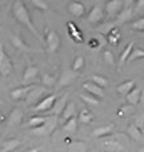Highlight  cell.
<instances>
[{"label":"cell","mask_w":144,"mask_h":152,"mask_svg":"<svg viewBox=\"0 0 144 152\" xmlns=\"http://www.w3.org/2000/svg\"><path fill=\"white\" fill-rule=\"evenodd\" d=\"M76 77H77V74H76L73 70H66V71H63V72L61 74L60 79L57 80V88L67 86V85H70Z\"/></svg>","instance_id":"9"},{"label":"cell","mask_w":144,"mask_h":152,"mask_svg":"<svg viewBox=\"0 0 144 152\" xmlns=\"http://www.w3.org/2000/svg\"><path fill=\"white\" fill-rule=\"evenodd\" d=\"M13 72V62L10 57L4 50L3 45H0V75L7 77Z\"/></svg>","instance_id":"3"},{"label":"cell","mask_w":144,"mask_h":152,"mask_svg":"<svg viewBox=\"0 0 144 152\" xmlns=\"http://www.w3.org/2000/svg\"><path fill=\"white\" fill-rule=\"evenodd\" d=\"M42 84L47 88H53L57 84V77L55 75H49V74H44L42 76Z\"/></svg>","instance_id":"34"},{"label":"cell","mask_w":144,"mask_h":152,"mask_svg":"<svg viewBox=\"0 0 144 152\" xmlns=\"http://www.w3.org/2000/svg\"><path fill=\"white\" fill-rule=\"evenodd\" d=\"M22 141L18 138H12V140H7L4 143L1 145L0 152H12L14 150H17L18 147H20Z\"/></svg>","instance_id":"21"},{"label":"cell","mask_w":144,"mask_h":152,"mask_svg":"<svg viewBox=\"0 0 144 152\" xmlns=\"http://www.w3.org/2000/svg\"><path fill=\"white\" fill-rule=\"evenodd\" d=\"M114 131V124L110 123V124H106V126H103V127H97L96 129L92 131V137H96V138H105V137L110 136Z\"/></svg>","instance_id":"16"},{"label":"cell","mask_w":144,"mask_h":152,"mask_svg":"<svg viewBox=\"0 0 144 152\" xmlns=\"http://www.w3.org/2000/svg\"><path fill=\"white\" fill-rule=\"evenodd\" d=\"M105 42H108V41H105L104 39V37L101 36V34H99V36H96V37H94V38H91V41L89 42V46L91 47V48H100Z\"/></svg>","instance_id":"35"},{"label":"cell","mask_w":144,"mask_h":152,"mask_svg":"<svg viewBox=\"0 0 144 152\" xmlns=\"http://www.w3.org/2000/svg\"><path fill=\"white\" fill-rule=\"evenodd\" d=\"M73 117H76V107L72 102H68L67 105L65 107L63 112H62V114H61V119L65 123V122H67L68 119H71V118H73Z\"/></svg>","instance_id":"22"},{"label":"cell","mask_w":144,"mask_h":152,"mask_svg":"<svg viewBox=\"0 0 144 152\" xmlns=\"http://www.w3.org/2000/svg\"><path fill=\"white\" fill-rule=\"evenodd\" d=\"M57 124H58V117L49 115L47 118V121L44 122V124H42L38 128H32L31 133L37 137H48L55 132Z\"/></svg>","instance_id":"2"},{"label":"cell","mask_w":144,"mask_h":152,"mask_svg":"<svg viewBox=\"0 0 144 152\" xmlns=\"http://www.w3.org/2000/svg\"><path fill=\"white\" fill-rule=\"evenodd\" d=\"M139 105L144 108V90H142V94H140V100H139Z\"/></svg>","instance_id":"43"},{"label":"cell","mask_w":144,"mask_h":152,"mask_svg":"<svg viewBox=\"0 0 144 152\" xmlns=\"http://www.w3.org/2000/svg\"><path fill=\"white\" fill-rule=\"evenodd\" d=\"M82 88H84V90H86L87 91V94H90V95H92V96H95V98H97V99H101V98H104V95H105V93H104V89L103 88H100V86H97L96 84H94V83H84V85H82Z\"/></svg>","instance_id":"14"},{"label":"cell","mask_w":144,"mask_h":152,"mask_svg":"<svg viewBox=\"0 0 144 152\" xmlns=\"http://www.w3.org/2000/svg\"><path fill=\"white\" fill-rule=\"evenodd\" d=\"M134 88H135V83H134L133 80H127V81H124V83L118 85V86H116V91L119 94L124 95V96H127V95L130 93Z\"/></svg>","instance_id":"23"},{"label":"cell","mask_w":144,"mask_h":152,"mask_svg":"<svg viewBox=\"0 0 144 152\" xmlns=\"http://www.w3.org/2000/svg\"><path fill=\"white\" fill-rule=\"evenodd\" d=\"M104 19V10L103 8H100L99 5H95L91 8V10L87 14V20L91 24H97Z\"/></svg>","instance_id":"11"},{"label":"cell","mask_w":144,"mask_h":152,"mask_svg":"<svg viewBox=\"0 0 144 152\" xmlns=\"http://www.w3.org/2000/svg\"><path fill=\"white\" fill-rule=\"evenodd\" d=\"M92 119H94V115L89 109H82L79 114V121L82 123V124H89V123L92 122Z\"/></svg>","instance_id":"31"},{"label":"cell","mask_w":144,"mask_h":152,"mask_svg":"<svg viewBox=\"0 0 144 152\" xmlns=\"http://www.w3.org/2000/svg\"><path fill=\"white\" fill-rule=\"evenodd\" d=\"M62 129L67 133H75L77 131V117H73L68 119L67 122L63 123V127H62Z\"/></svg>","instance_id":"29"},{"label":"cell","mask_w":144,"mask_h":152,"mask_svg":"<svg viewBox=\"0 0 144 152\" xmlns=\"http://www.w3.org/2000/svg\"><path fill=\"white\" fill-rule=\"evenodd\" d=\"M47 118L48 117H44V115H34V117H31L29 119H28L27 122V124L28 127L31 128H38V127H41L42 124H44V122L47 121Z\"/></svg>","instance_id":"26"},{"label":"cell","mask_w":144,"mask_h":152,"mask_svg":"<svg viewBox=\"0 0 144 152\" xmlns=\"http://www.w3.org/2000/svg\"><path fill=\"white\" fill-rule=\"evenodd\" d=\"M133 48H134V42H130V43H128L125 46V48H124V51L121 52V55H120V58H119V65L120 66H123L128 61V58H129V56H130Z\"/></svg>","instance_id":"28"},{"label":"cell","mask_w":144,"mask_h":152,"mask_svg":"<svg viewBox=\"0 0 144 152\" xmlns=\"http://www.w3.org/2000/svg\"><path fill=\"white\" fill-rule=\"evenodd\" d=\"M56 100H57V95H55V94L47 95V96L43 98L38 104H36L33 110L34 112H49Z\"/></svg>","instance_id":"7"},{"label":"cell","mask_w":144,"mask_h":152,"mask_svg":"<svg viewBox=\"0 0 144 152\" xmlns=\"http://www.w3.org/2000/svg\"><path fill=\"white\" fill-rule=\"evenodd\" d=\"M132 14H133V10L130 8H125V9H123L121 12H120L119 14H118V18H116V20H115V23H125V22H128L129 19L132 18Z\"/></svg>","instance_id":"30"},{"label":"cell","mask_w":144,"mask_h":152,"mask_svg":"<svg viewBox=\"0 0 144 152\" xmlns=\"http://www.w3.org/2000/svg\"><path fill=\"white\" fill-rule=\"evenodd\" d=\"M140 58H144V50H142V48H135V47H134L127 62H133V61L140 60Z\"/></svg>","instance_id":"36"},{"label":"cell","mask_w":144,"mask_h":152,"mask_svg":"<svg viewBox=\"0 0 144 152\" xmlns=\"http://www.w3.org/2000/svg\"><path fill=\"white\" fill-rule=\"evenodd\" d=\"M10 42H12V45L15 47V48L20 50V51H32V48L28 46V43H25V42H24L22 38L19 36H17V34H12L10 36Z\"/></svg>","instance_id":"24"},{"label":"cell","mask_w":144,"mask_h":152,"mask_svg":"<svg viewBox=\"0 0 144 152\" xmlns=\"http://www.w3.org/2000/svg\"><path fill=\"white\" fill-rule=\"evenodd\" d=\"M140 94H142V89H139V88H137V86L134 88L132 91L125 96L129 105H133V107L139 105V100H140Z\"/></svg>","instance_id":"20"},{"label":"cell","mask_w":144,"mask_h":152,"mask_svg":"<svg viewBox=\"0 0 144 152\" xmlns=\"http://www.w3.org/2000/svg\"><path fill=\"white\" fill-rule=\"evenodd\" d=\"M12 12H13L14 18H15L22 26H24V27L27 28V29H29V31H31L33 34H34L41 42H44V39H43L42 36H41L39 31L37 29L34 24H33L32 18H31V14H29V12H28L27 7L24 5V3L22 1V0H15V1L13 3Z\"/></svg>","instance_id":"1"},{"label":"cell","mask_w":144,"mask_h":152,"mask_svg":"<svg viewBox=\"0 0 144 152\" xmlns=\"http://www.w3.org/2000/svg\"><path fill=\"white\" fill-rule=\"evenodd\" d=\"M127 133H128V136L130 137L133 141H135V142H140V141L144 140V137L142 134V129H140V128H138L135 124H134V123L128 124Z\"/></svg>","instance_id":"17"},{"label":"cell","mask_w":144,"mask_h":152,"mask_svg":"<svg viewBox=\"0 0 144 152\" xmlns=\"http://www.w3.org/2000/svg\"><path fill=\"white\" fill-rule=\"evenodd\" d=\"M142 134H143V137H144V126L142 127Z\"/></svg>","instance_id":"48"},{"label":"cell","mask_w":144,"mask_h":152,"mask_svg":"<svg viewBox=\"0 0 144 152\" xmlns=\"http://www.w3.org/2000/svg\"><path fill=\"white\" fill-rule=\"evenodd\" d=\"M103 146L109 152H124L125 151L124 145L120 143L114 136H108L105 140H103Z\"/></svg>","instance_id":"6"},{"label":"cell","mask_w":144,"mask_h":152,"mask_svg":"<svg viewBox=\"0 0 144 152\" xmlns=\"http://www.w3.org/2000/svg\"><path fill=\"white\" fill-rule=\"evenodd\" d=\"M46 93H47V90L44 86H34L29 91V94L27 95L25 104L27 105H34V104H38L43 98H44Z\"/></svg>","instance_id":"5"},{"label":"cell","mask_w":144,"mask_h":152,"mask_svg":"<svg viewBox=\"0 0 144 152\" xmlns=\"http://www.w3.org/2000/svg\"><path fill=\"white\" fill-rule=\"evenodd\" d=\"M104 60H105V62L109 64V65H111V66L115 65V57H114L111 51H105L104 52Z\"/></svg>","instance_id":"40"},{"label":"cell","mask_w":144,"mask_h":152,"mask_svg":"<svg viewBox=\"0 0 144 152\" xmlns=\"http://www.w3.org/2000/svg\"><path fill=\"white\" fill-rule=\"evenodd\" d=\"M133 123H134V124H135L138 128H140V129H142V127L144 126V113L138 114V115L135 117V121H134Z\"/></svg>","instance_id":"41"},{"label":"cell","mask_w":144,"mask_h":152,"mask_svg":"<svg viewBox=\"0 0 144 152\" xmlns=\"http://www.w3.org/2000/svg\"><path fill=\"white\" fill-rule=\"evenodd\" d=\"M46 46H47V51L49 53H56L60 50L61 46V38L58 36V33L56 31H47L46 34Z\"/></svg>","instance_id":"4"},{"label":"cell","mask_w":144,"mask_h":152,"mask_svg":"<svg viewBox=\"0 0 144 152\" xmlns=\"http://www.w3.org/2000/svg\"><path fill=\"white\" fill-rule=\"evenodd\" d=\"M142 37H143V38H144V32H143V33H142Z\"/></svg>","instance_id":"50"},{"label":"cell","mask_w":144,"mask_h":152,"mask_svg":"<svg viewBox=\"0 0 144 152\" xmlns=\"http://www.w3.org/2000/svg\"><path fill=\"white\" fill-rule=\"evenodd\" d=\"M39 151H41L39 147H34V148H29V150H27L24 152H39Z\"/></svg>","instance_id":"44"},{"label":"cell","mask_w":144,"mask_h":152,"mask_svg":"<svg viewBox=\"0 0 144 152\" xmlns=\"http://www.w3.org/2000/svg\"><path fill=\"white\" fill-rule=\"evenodd\" d=\"M80 98H81V100L89 107H97L99 105V99L90 94H80Z\"/></svg>","instance_id":"32"},{"label":"cell","mask_w":144,"mask_h":152,"mask_svg":"<svg viewBox=\"0 0 144 152\" xmlns=\"http://www.w3.org/2000/svg\"><path fill=\"white\" fill-rule=\"evenodd\" d=\"M3 105V100H1V99H0V107H1Z\"/></svg>","instance_id":"49"},{"label":"cell","mask_w":144,"mask_h":152,"mask_svg":"<svg viewBox=\"0 0 144 152\" xmlns=\"http://www.w3.org/2000/svg\"><path fill=\"white\" fill-rule=\"evenodd\" d=\"M134 1H137V0H125V5H130Z\"/></svg>","instance_id":"46"},{"label":"cell","mask_w":144,"mask_h":152,"mask_svg":"<svg viewBox=\"0 0 144 152\" xmlns=\"http://www.w3.org/2000/svg\"><path fill=\"white\" fill-rule=\"evenodd\" d=\"M5 119H7V117L4 115V114H3L1 112H0V124H3L4 121H5Z\"/></svg>","instance_id":"45"},{"label":"cell","mask_w":144,"mask_h":152,"mask_svg":"<svg viewBox=\"0 0 144 152\" xmlns=\"http://www.w3.org/2000/svg\"><path fill=\"white\" fill-rule=\"evenodd\" d=\"M91 83L96 84L97 86L105 89L109 85V80L105 77V76H101V75H92L91 76Z\"/></svg>","instance_id":"33"},{"label":"cell","mask_w":144,"mask_h":152,"mask_svg":"<svg viewBox=\"0 0 144 152\" xmlns=\"http://www.w3.org/2000/svg\"><path fill=\"white\" fill-rule=\"evenodd\" d=\"M120 38H121V33H120L118 27H115V28H113V29L109 32V34H108V42L111 46H116L119 42H120Z\"/></svg>","instance_id":"27"},{"label":"cell","mask_w":144,"mask_h":152,"mask_svg":"<svg viewBox=\"0 0 144 152\" xmlns=\"http://www.w3.org/2000/svg\"><path fill=\"white\" fill-rule=\"evenodd\" d=\"M70 152H87V143L84 141H73L68 143Z\"/></svg>","instance_id":"25"},{"label":"cell","mask_w":144,"mask_h":152,"mask_svg":"<svg viewBox=\"0 0 144 152\" xmlns=\"http://www.w3.org/2000/svg\"><path fill=\"white\" fill-rule=\"evenodd\" d=\"M105 10L109 15H116L123 10V1L121 0H108L105 3Z\"/></svg>","instance_id":"12"},{"label":"cell","mask_w":144,"mask_h":152,"mask_svg":"<svg viewBox=\"0 0 144 152\" xmlns=\"http://www.w3.org/2000/svg\"><path fill=\"white\" fill-rule=\"evenodd\" d=\"M29 1L32 3L33 7L39 9V10H43V12L48 10V4H47L46 0H29Z\"/></svg>","instance_id":"39"},{"label":"cell","mask_w":144,"mask_h":152,"mask_svg":"<svg viewBox=\"0 0 144 152\" xmlns=\"http://www.w3.org/2000/svg\"><path fill=\"white\" fill-rule=\"evenodd\" d=\"M106 1H108V0H106Z\"/></svg>","instance_id":"52"},{"label":"cell","mask_w":144,"mask_h":152,"mask_svg":"<svg viewBox=\"0 0 144 152\" xmlns=\"http://www.w3.org/2000/svg\"><path fill=\"white\" fill-rule=\"evenodd\" d=\"M23 119V113L20 109H13V110L10 112V114L8 115V126L9 127H13V126H18L19 123L22 122Z\"/></svg>","instance_id":"19"},{"label":"cell","mask_w":144,"mask_h":152,"mask_svg":"<svg viewBox=\"0 0 144 152\" xmlns=\"http://www.w3.org/2000/svg\"><path fill=\"white\" fill-rule=\"evenodd\" d=\"M67 29H68V34L71 36V38L73 39L75 42H77V43H81V42L84 41L82 38V33L80 32V29L73 22H68L67 23Z\"/></svg>","instance_id":"18"},{"label":"cell","mask_w":144,"mask_h":152,"mask_svg":"<svg viewBox=\"0 0 144 152\" xmlns=\"http://www.w3.org/2000/svg\"><path fill=\"white\" fill-rule=\"evenodd\" d=\"M132 28L134 31L143 33L144 32V17H140L139 19H137V20H134L132 23Z\"/></svg>","instance_id":"38"},{"label":"cell","mask_w":144,"mask_h":152,"mask_svg":"<svg viewBox=\"0 0 144 152\" xmlns=\"http://www.w3.org/2000/svg\"><path fill=\"white\" fill-rule=\"evenodd\" d=\"M144 9V0H137V4H135V10L137 12H140Z\"/></svg>","instance_id":"42"},{"label":"cell","mask_w":144,"mask_h":152,"mask_svg":"<svg viewBox=\"0 0 144 152\" xmlns=\"http://www.w3.org/2000/svg\"><path fill=\"white\" fill-rule=\"evenodd\" d=\"M36 85H27V86H20V88H17L10 91V98L13 99V100H23V99L27 98V95L29 94L31 90L34 88Z\"/></svg>","instance_id":"10"},{"label":"cell","mask_w":144,"mask_h":152,"mask_svg":"<svg viewBox=\"0 0 144 152\" xmlns=\"http://www.w3.org/2000/svg\"><path fill=\"white\" fill-rule=\"evenodd\" d=\"M84 66H85V58L82 56H77L73 60V62H72V70H73L75 72H77V71H80Z\"/></svg>","instance_id":"37"},{"label":"cell","mask_w":144,"mask_h":152,"mask_svg":"<svg viewBox=\"0 0 144 152\" xmlns=\"http://www.w3.org/2000/svg\"><path fill=\"white\" fill-rule=\"evenodd\" d=\"M67 10L70 12V14H72L76 18L82 17L86 13V8L81 1H77V0H71L67 4Z\"/></svg>","instance_id":"8"},{"label":"cell","mask_w":144,"mask_h":152,"mask_svg":"<svg viewBox=\"0 0 144 152\" xmlns=\"http://www.w3.org/2000/svg\"><path fill=\"white\" fill-rule=\"evenodd\" d=\"M138 152H144V146H143V147H142V148H140V150H139Z\"/></svg>","instance_id":"47"},{"label":"cell","mask_w":144,"mask_h":152,"mask_svg":"<svg viewBox=\"0 0 144 152\" xmlns=\"http://www.w3.org/2000/svg\"><path fill=\"white\" fill-rule=\"evenodd\" d=\"M67 103H68V100H67V95H63L62 98L57 99V100L55 102V104H53V107L51 108L49 114L51 115H55V117H61L65 107L67 105Z\"/></svg>","instance_id":"13"},{"label":"cell","mask_w":144,"mask_h":152,"mask_svg":"<svg viewBox=\"0 0 144 152\" xmlns=\"http://www.w3.org/2000/svg\"><path fill=\"white\" fill-rule=\"evenodd\" d=\"M142 50H144V45H143V46H142Z\"/></svg>","instance_id":"51"},{"label":"cell","mask_w":144,"mask_h":152,"mask_svg":"<svg viewBox=\"0 0 144 152\" xmlns=\"http://www.w3.org/2000/svg\"><path fill=\"white\" fill-rule=\"evenodd\" d=\"M38 74H39V71H38L37 66H27V69L24 70V72H23V79H22L23 84H28V83L34 81L37 79Z\"/></svg>","instance_id":"15"}]
</instances>
